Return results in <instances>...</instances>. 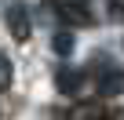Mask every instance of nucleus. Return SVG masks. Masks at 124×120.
I'll return each instance as SVG.
<instances>
[{
    "label": "nucleus",
    "mask_w": 124,
    "mask_h": 120,
    "mask_svg": "<svg viewBox=\"0 0 124 120\" xmlns=\"http://www.w3.org/2000/svg\"><path fill=\"white\" fill-rule=\"evenodd\" d=\"M109 18H113V22L124 18V0H113V4H109Z\"/></svg>",
    "instance_id": "8"
},
{
    "label": "nucleus",
    "mask_w": 124,
    "mask_h": 120,
    "mask_svg": "<svg viewBox=\"0 0 124 120\" xmlns=\"http://www.w3.org/2000/svg\"><path fill=\"white\" fill-rule=\"evenodd\" d=\"M102 120H124V109H106Z\"/></svg>",
    "instance_id": "9"
},
{
    "label": "nucleus",
    "mask_w": 124,
    "mask_h": 120,
    "mask_svg": "<svg viewBox=\"0 0 124 120\" xmlns=\"http://www.w3.org/2000/svg\"><path fill=\"white\" fill-rule=\"evenodd\" d=\"M84 80H88V69H77V66H62V69L55 73V87H58L62 95H77V91L84 87Z\"/></svg>",
    "instance_id": "4"
},
{
    "label": "nucleus",
    "mask_w": 124,
    "mask_h": 120,
    "mask_svg": "<svg viewBox=\"0 0 124 120\" xmlns=\"http://www.w3.org/2000/svg\"><path fill=\"white\" fill-rule=\"evenodd\" d=\"M11 80H15V69H11V58L0 51V91H8L11 87Z\"/></svg>",
    "instance_id": "7"
},
{
    "label": "nucleus",
    "mask_w": 124,
    "mask_h": 120,
    "mask_svg": "<svg viewBox=\"0 0 124 120\" xmlns=\"http://www.w3.org/2000/svg\"><path fill=\"white\" fill-rule=\"evenodd\" d=\"M102 113H106V109H102L99 102H80V106H73V109H70V116H66V120H102Z\"/></svg>",
    "instance_id": "5"
},
{
    "label": "nucleus",
    "mask_w": 124,
    "mask_h": 120,
    "mask_svg": "<svg viewBox=\"0 0 124 120\" xmlns=\"http://www.w3.org/2000/svg\"><path fill=\"white\" fill-rule=\"evenodd\" d=\"M4 18H8V33H11V36H15L18 44H26V40H29V33H33V22H29V11H26L22 4H8Z\"/></svg>",
    "instance_id": "2"
},
{
    "label": "nucleus",
    "mask_w": 124,
    "mask_h": 120,
    "mask_svg": "<svg viewBox=\"0 0 124 120\" xmlns=\"http://www.w3.org/2000/svg\"><path fill=\"white\" fill-rule=\"evenodd\" d=\"M51 7L62 22L70 26H91L95 15H91V0H51Z\"/></svg>",
    "instance_id": "1"
},
{
    "label": "nucleus",
    "mask_w": 124,
    "mask_h": 120,
    "mask_svg": "<svg viewBox=\"0 0 124 120\" xmlns=\"http://www.w3.org/2000/svg\"><path fill=\"white\" fill-rule=\"evenodd\" d=\"M124 91V66L102 62L99 66V95H120Z\"/></svg>",
    "instance_id": "3"
},
{
    "label": "nucleus",
    "mask_w": 124,
    "mask_h": 120,
    "mask_svg": "<svg viewBox=\"0 0 124 120\" xmlns=\"http://www.w3.org/2000/svg\"><path fill=\"white\" fill-rule=\"evenodd\" d=\"M51 47H55L58 58H70V55H73V33H70V29L55 33V36H51Z\"/></svg>",
    "instance_id": "6"
}]
</instances>
